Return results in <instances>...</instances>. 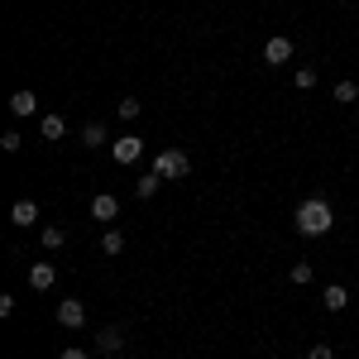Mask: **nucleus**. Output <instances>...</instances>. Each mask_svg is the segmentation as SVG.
<instances>
[{"mask_svg":"<svg viewBox=\"0 0 359 359\" xmlns=\"http://www.w3.org/2000/svg\"><path fill=\"white\" fill-rule=\"evenodd\" d=\"M316 86V67H297V91H311Z\"/></svg>","mask_w":359,"mask_h":359,"instance_id":"21","label":"nucleus"},{"mask_svg":"<svg viewBox=\"0 0 359 359\" xmlns=\"http://www.w3.org/2000/svg\"><path fill=\"white\" fill-rule=\"evenodd\" d=\"M297 235H306V240H321L326 230L335 225V206L326 201V196H306L302 206H297Z\"/></svg>","mask_w":359,"mask_h":359,"instance_id":"1","label":"nucleus"},{"mask_svg":"<svg viewBox=\"0 0 359 359\" xmlns=\"http://www.w3.org/2000/svg\"><path fill=\"white\" fill-rule=\"evenodd\" d=\"M62 245H67V230L48 225V230H43V249H62Z\"/></svg>","mask_w":359,"mask_h":359,"instance_id":"16","label":"nucleus"},{"mask_svg":"<svg viewBox=\"0 0 359 359\" xmlns=\"http://www.w3.org/2000/svg\"><path fill=\"white\" fill-rule=\"evenodd\" d=\"M0 149H5V154H20V149H25L20 130H5V135H0Z\"/></svg>","mask_w":359,"mask_h":359,"instance_id":"17","label":"nucleus"},{"mask_svg":"<svg viewBox=\"0 0 359 359\" xmlns=\"http://www.w3.org/2000/svg\"><path fill=\"white\" fill-rule=\"evenodd\" d=\"M111 154H115V163H139V154H144V139L139 135H120L111 144Z\"/></svg>","mask_w":359,"mask_h":359,"instance_id":"4","label":"nucleus"},{"mask_svg":"<svg viewBox=\"0 0 359 359\" xmlns=\"http://www.w3.org/2000/svg\"><path fill=\"white\" fill-rule=\"evenodd\" d=\"M154 172H158L163 182H182V177L192 172V158H187L182 149H163V154L154 158Z\"/></svg>","mask_w":359,"mask_h":359,"instance_id":"2","label":"nucleus"},{"mask_svg":"<svg viewBox=\"0 0 359 359\" xmlns=\"http://www.w3.org/2000/svg\"><path fill=\"white\" fill-rule=\"evenodd\" d=\"M82 144L86 149H101V144H106V125H101V120H86L82 125Z\"/></svg>","mask_w":359,"mask_h":359,"instance_id":"13","label":"nucleus"},{"mask_svg":"<svg viewBox=\"0 0 359 359\" xmlns=\"http://www.w3.org/2000/svg\"><path fill=\"white\" fill-rule=\"evenodd\" d=\"M96 350H101V355H120V350H125V331H120V326H106V331L96 335Z\"/></svg>","mask_w":359,"mask_h":359,"instance_id":"9","label":"nucleus"},{"mask_svg":"<svg viewBox=\"0 0 359 359\" xmlns=\"http://www.w3.org/2000/svg\"><path fill=\"white\" fill-rule=\"evenodd\" d=\"M355 125H359V111H355Z\"/></svg>","mask_w":359,"mask_h":359,"instance_id":"24","label":"nucleus"},{"mask_svg":"<svg viewBox=\"0 0 359 359\" xmlns=\"http://www.w3.org/2000/svg\"><path fill=\"white\" fill-rule=\"evenodd\" d=\"M57 326H62V331H82L86 326V302L62 297V302H57Z\"/></svg>","mask_w":359,"mask_h":359,"instance_id":"3","label":"nucleus"},{"mask_svg":"<svg viewBox=\"0 0 359 359\" xmlns=\"http://www.w3.org/2000/svg\"><path fill=\"white\" fill-rule=\"evenodd\" d=\"M57 283V269L48 264V259H39V264H29V287H39V292H48Z\"/></svg>","mask_w":359,"mask_h":359,"instance_id":"6","label":"nucleus"},{"mask_svg":"<svg viewBox=\"0 0 359 359\" xmlns=\"http://www.w3.org/2000/svg\"><path fill=\"white\" fill-rule=\"evenodd\" d=\"M91 216H96V221H115V216H120V196L115 192L91 196Z\"/></svg>","mask_w":359,"mask_h":359,"instance_id":"7","label":"nucleus"},{"mask_svg":"<svg viewBox=\"0 0 359 359\" xmlns=\"http://www.w3.org/2000/svg\"><path fill=\"white\" fill-rule=\"evenodd\" d=\"M287 278H292L297 287H306V283H311V264H306V259H302V264H292V273H287Z\"/></svg>","mask_w":359,"mask_h":359,"instance_id":"20","label":"nucleus"},{"mask_svg":"<svg viewBox=\"0 0 359 359\" xmlns=\"http://www.w3.org/2000/svg\"><path fill=\"white\" fill-rule=\"evenodd\" d=\"M306 359H335V350H331V345H311V355H306Z\"/></svg>","mask_w":359,"mask_h":359,"instance_id":"22","label":"nucleus"},{"mask_svg":"<svg viewBox=\"0 0 359 359\" xmlns=\"http://www.w3.org/2000/svg\"><path fill=\"white\" fill-rule=\"evenodd\" d=\"M355 96H359V86H355V82H335V101H340V106H350Z\"/></svg>","mask_w":359,"mask_h":359,"instance_id":"18","label":"nucleus"},{"mask_svg":"<svg viewBox=\"0 0 359 359\" xmlns=\"http://www.w3.org/2000/svg\"><path fill=\"white\" fill-rule=\"evenodd\" d=\"M101 254H106V259L125 254V235H120V230H106V235H101Z\"/></svg>","mask_w":359,"mask_h":359,"instance_id":"14","label":"nucleus"},{"mask_svg":"<svg viewBox=\"0 0 359 359\" xmlns=\"http://www.w3.org/2000/svg\"><path fill=\"white\" fill-rule=\"evenodd\" d=\"M321 306H326V311H345V306H350V287H340V283H331V287L321 292Z\"/></svg>","mask_w":359,"mask_h":359,"instance_id":"10","label":"nucleus"},{"mask_svg":"<svg viewBox=\"0 0 359 359\" xmlns=\"http://www.w3.org/2000/svg\"><path fill=\"white\" fill-rule=\"evenodd\" d=\"M139 111H144L139 96H125V101H120V120H139Z\"/></svg>","mask_w":359,"mask_h":359,"instance_id":"19","label":"nucleus"},{"mask_svg":"<svg viewBox=\"0 0 359 359\" xmlns=\"http://www.w3.org/2000/svg\"><path fill=\"white\" fill-rule=\"evenodd\" d=\"M57 359H91V355H86V350H77V345H67V350H62Z\"/></svg>","mask_w":359,"mask_h":359,"instance_id":"23","label":"nucleus"},{"mask_svg":"<svg viewBox=\"0 0 359 359\" xmlns=\"http://www.w3.org/2000/svg\"><path fill=\"white\" fill-rule=\"evenodd\" d=\"M34 111H39V96H34V91H15V96H10V115H15V120H29Z\"/></svg>","mask_w":359,"mask_h":359,"instance_id":"8","label":"nucleus"},{"mask_svg":"<svg viewBox=\"0 0 359 359\" xmlns=\"http://www.w3.org/2000/svg\"><path fill=\"white\" fill-rule=\"evenodd\" d=\"M10 221L15 225H34L39 221V201H15V206H10Z\"/></svg>","mask_w":359,"mask_h":359,"instance_id":"12","label":"nucleus"},{"mask_svg":"<svg viewBox=\"0 0 359 359\" xmlns=\"http://www.w3.org/2000/svg\"><path fill=\"white\" fill-rule=\"evenodd\" d=\"M158 187H163V177H158V172H149V177H139V182H135V196H139V201H149Z\"/></svg>","mask_w":359,"mask_h":359,"instance_id":"15","label":"nucleus"},{"mask_svg":"<svg viewBox=\"0 0 359 359\" xmlns=\"http://www.w3.org/2000/svg\"><path fill=\"white\" fill-rule=\"evenodd\" d=\"M39 135L48 139V144H57V139L67 135V120H62V115H43V120H39Z\"/></svg>","mask_w":359,"mask_h":359,"instance_id":"11","label":"nucleus"},{"mask_svg":"<svg viewBox=\"0 0 359 359\" xmlns=\"http://www.w3.org/2000/svg\"><path fill=\"white\" fill-rule=\"evenodd\" d=\"M264 62H269V67H283V62H292V39L273 34V39L264 43Z\"/></svg>","mask_w":359,"mask_h":359,"instance_id":"5","label":"nucleus"}]
</instances>
